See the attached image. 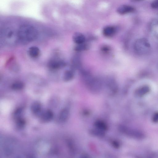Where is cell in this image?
<instances>
[{
  "instance_id": "1",
  "label": "cell",
  "mask_w": 158,
  "mask_h": 158,
  "mask_svg": "<svg viewBox=\"0 0 158 158\" xmlns=\"http://www.w3.org/2000/svg\"><path fill=\"white\" fill-rule=\"evenodd\" d=\"M38 32L33 26L27 24L21 26L18 30L17 36L23 42H28L33 41L36 39Z\"/></svg>"
},
{
  "instance_id": "2",
  "label": "cell",
  "mask_w": 158,
  "mask_h": 158,
  "mask_svg": "<svg viewBox=\"0 0 158 158\" xmlns=\"http://www.w3.org/2000/svg\"><path fill=\"white\" fill-rule=\"evenodd\" d=\"M134 48L135 52L139 55L148 54L151 51V46L148 41L145 38H140L135 42Z\"/></svg>"
},
{
  "instance_id": "3",
  "label": "cell",
  "mask_w": 158,
  "mask_h": 158,
  "mask_svg": "<svg viewBox=\"0 0 158 158\" xmlns=\"http://www.w3.org/2000/svg\"><path fill=\"white\" fill-rule=\"evenodd\" d=\"M84 81L88 88L93 92H98L102 87V80L98 77H93L91 74L85 78Z\"/></svg>"
},
{
  "instance_id": "4",
  "label": "cell",
  "mask_w": 158,
  "mask_h": 158,
  "mask_svg": "<svg viewBox=\"0 0 158 158\" xmlns=\"http://www.w3.org/2000/svg\"><path fill=\"white\" fill-rule=\"evenodd\" d=\"M106 85L107 89L111 93L114 94L118 89V86L115 80L112 78L107 79Z\"/></svg>"
},
{
  "instance_id": "5",
  "label": "cell",
  "mask_w": 158,
  "mask_h": 158,
  "mask_svg": "<svg viewBox=\"0 0 158 158\" xmlns=\"http://www.w3.org/2000/svg\"><path fill=\"white\" fill-rule=\"evenodd\" d=\"M65 65V63L63 61L56 59H53L50 61L48 64L49 67L53 70L59 69L64 66Z\"/></svg>"
},
{
  "instance_id": "6",
  "label": "cell",
  "mask_w": 158,
  "mask_h": 158,
  "mask_svg": "<svg viewBox=\"0 0 158 158\" xmlns=\"http://www.w3.org/2000/svg\"><path fill=\"white\" fill-rule=\"evenodd\" d=\"M135 10V8L131 6L124 5L118 7L116 11L118 14L123 15L132 12Z\"/></svg>"
},
{
  "instance_id": "7",
  "label": "cell",
  "mask_w": 158,
  "mask_h": 158,
  "mask_svg": "<svg viewBox=\"0 0 158 158\" xmlns=\"http://www.w3.org/2000/svg\"><path fill=\"white\" fill-rule=\"evenodd\" d=\"M123 130L128 135L135 138L141 139L144 137L143 134L138 130L129 129L125 128H123Z\"/></svg>"
},
{
  "instance_id": "8",
  "label": "cell",
  "mask_w": 158,
  "mask_h": 158,
  "mask_svg": "<svg viewBox=\"0 0 158 158\" xmlns=\"http://www.w3.org/2000/svg\"><path fill=\"white\" fill-rule=\"evenodd\" d=\"M117 31V28L114 26H108L105 27L103 29L102 32L104 36L110 37L114 35Z\"/></svg>"
},
{
  "instance_id": "9",
  "label": "cell",
  "mask_w": 158,
  "mask_h": 158,
  "mask_svg": "<svg viewBox=\"0 0 158 158\" xmlns=\"http://www.w3.org/2000/svg\"><path fill=\"white\" fill-rule=\"evenodd\" d=\"M73 40L75 43L77 44H80L84 43L85 37L82 33L76 32L73 36Z\"/></svg>"
},
{
  "instance_id": "10",
  "label": "cell",
  "mask_w": 158,
  "mask_h": 158,
  "mask_svg": "<svg viewBox=\"0 0 158 158\" xmlns=\"http://www.w3.org/2000/svg\"><path fill=\"white\" fill-rule=\"evenodd\" d=\"M150 90L149 87L147 85H144L138 89L135 92L136 94L142 97L148 93Z\"/></svg>"
},
{
  "instance_id": "11",
  "label": "cell",
  "mask_w": 158,
  "mask_h": 158,
  "mask_svg": "<svg viewBox=\"0 0 158 158\" xmlns=\"http://www.w3.org/2000/svg\"><path fill=\"white\" fill-rule=\"evenodd\" d=\"M53 117L52 112L50 110L45 111L41 115L42 119L44 121L48 122L51 120Z\"/></svg>"
},
{
  "instance_id": "12",
  "label": "cell",
  "mask_w": 158,
  "mask_h": 158,
  "mask_svg": "<svg viewBox=\"0 0 158 158\" xmlns=\"http://www.w3.org/2000/svg\"><path fill=\"white\" fill-rule=\"evenodd\" d=\"M72 64L74 68L80 69L81 67V62L80 56L77 55L74 56L73 58Z\"/></svg>"
},
{
  "instance_id": "13",
  "label": "cell",
  "mask_w": 158,
  "mask_h": 158,
  "mask_svg": "<svg viewBox=\"0 0 158 158\" xmlns=\"http://www.w3.org/2000/svg\"><path fill=\"white\" fill-rule=\"evenodd\" d=\"M74 73L72 70H68L64 72L63 75V79L67 81L71 80L74 77Z\"/></svg>"
},
{
  "instance_id": "14",
  "label": "cell",
  "mask_w": 158,
  "mask_h": 158,
  "mask_svg": "<svg viewBox=\"0 0 158 158\" xmlns=\"http://www.w3.org/2000/svg\"><path fill=\"white\" fill-rule=\"evenodd\" d=\"M28 53L31 57L35 58L39 55L40 51L37 47L32 46L29 48L28 50Z\"/></svg>"
},
{
  "instance_id": "15",
  "label": "cell",
  "mask_w": 158,
  "mask_h": 158,
  "mask_svg": "<svg viewBox=\"0 0 158 158\" xmlns=\"http://www.w3.org/2000/svg\"><path fill=\"white\" fill-rule=\"evenodd\" d=\"M69 115V110L66 108L63 109L60 113L59 118L60 121L64 122L68 118Z\"/></svg>"
},
{
  "instance_id": "16",
  "label": "cell",
  "mask_w": 158,
  "mask_h": 158,
  "mask_svg": "<svg viewBox=\"0 0 158 158\" xmlns=\"http://www.w3.org/2000/svg\"><path fill=\"white\" fill-rule=\"evenodd\" d=\"M31 110L32 112L35 114H39L41 111V106L38 102L33 103L31 106Z\"/></svg>"
},
{
  "instance_id": "17",
  "label": "cell",
  "mask_w": 158,
  "mask_h": 158,
  "mask_svg": "<svg viewBox=\"0 0 158 158\" xmlns=\"http://www.w3.org/2000/svg\"><path fill=\"white\" fill-rule=\"evenodd\" d=\"M24 87L23 83L20 81H17L13 83L11 85V88L14 90H19Z\"/></svg>"
},
{
  "instance_id": "18",
  "label": "cell",
  "mask_w": 158,
  "mask_h": 158,
  "mask_svg": "<svg viewBox=\"0 0 158 158\" xmlns=\"http://www.w3.org/2000/svg\"><path fill=\"white\" fill-rule=\"evenodd\" d=\"M95 126L97 128L104 132L107 129V126L103 122L99 121L96 122L95 123Z\"/></svg>"
},
{
  "instance_id": "19",
  "label": "cell",
  "mask_w": 158,
  "mask_h": 158,
  "mask_svg": "<svg viewBox=\"0 0 158 158\" xmlns=\"http://www.w3.org/2000/svg\"><path fill=\"white\" fill-rule=\"evenodd\" d=\"M88 45L83 43L81 44H77L74 48L75 50L77 52H81L85 50L87 48Z\"/></svg>"
},
{
  "instance_id": "20",
  "label": "cell",
  "mask_w": 158,
  "mask_h": 158,
  "mask_svg": "<svg viewBox=\"0 0 158 158\" xmlns=\"http://www.w3.org/2000/svg\"><path fill=\"white\" fill-rule=\"evenodd\" d=\"M16 123L17 126L20 128H22L25 125V121L21 117L16 118Z\"/></svg>"
},
{
  "instance_id": "21",
  "label": "cell",
  "mask_w": 158,
  "mask_h": 158,
  "mask_svg": "<svg viewBox=\"0 0 158 158\" xmlns=\"http://www.w3.org/2000/svg\"><path fill=\"white\" fill-rule=\"evenodd\" d=\"M151 7L154 9H158V0H154L151 4Z\"/></svg>"
},
{
  "instance_id": "22",
  "label": "cell",
  "mask_w": 158,
  "mask_h": 158,
  "mask_svg": "<svg viewBox=\"0 0 158 158\" xmlns=\"http://www.w3.org/2000/svg\"><path fill=\"white\" fill-rule=\"evenodd\" d=\"M153 122L157 123L158 122V112H156L153 115L152 118Z\"/></svg>"
},
{
  "instance_id": "23",
  "label": "cell",
  "mask_w": 158,
  "mask_h": 158,
  "mask_svg": "<svg viewBox=\"0 0 158 158\" xmlns=\"http://www.w3.org/2000/svg\"><path fill=\"white\" fill-rule=\"evenodd\" d=\"M110 50V48L106 46H103L102 48V51L105 53H108Z\"/></svg>"
},
{
  "instance_id": "24",
  "label": "cell",
  "mask_w": 158,
  "mask_h": 158,
  "mask_svg": "<svg viewBox=\"0 0 158 158\" xmlns=\"http://www.w3.org/2000/svg\"><path fill=\"white\" fill-rule=\"evenodd\" d=\"M131 2H135V1H139L141 0H130Z\"/></svg>"
}]
</instances>
